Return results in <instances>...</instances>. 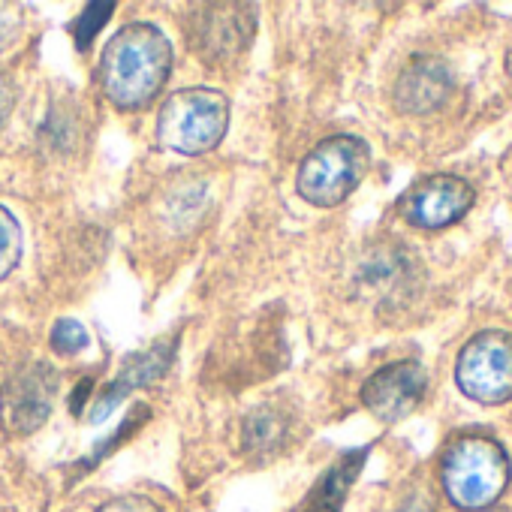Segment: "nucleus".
Returning <instances> with one entry per match:
<instances>
[{"mask_svg":"<svg viewBox=\"0 0 512 512\" xmlns=\"http://www.w3.org/2000/svg\"><path fill=\"white\" fill-rule=\"evenodd\" d=\"M172 43L148 22L121 28L103 49L100 85L103 94L124 112L145 109L172 73Z\"/></svg>","mask_w":512,"mask_h":512,"instance_id":"obj_1","label":"nucleus"},{"mask_svg":"<svg viewBox=\"0 0 512 512\" xmlns=\"http://www.w3.org/2000/svg\"><path fill=\"white\" fill-rule=\"evenodd\" d=\"M512 467L503 446L482 434L452 440L440 461V482L446 497L461 512L491 509L509 485Z\"/></svg>","mask_w":512,"mask_h":512,"instance_id":"obj_2","label":"nucleus"},{"mask_svg":"<svg viewBox=\"0 0 512 512\" xmlns=\"http://www.w3.org/2000/svg\"><path fill=\"white\" fill-rule=\"evenodd\" d=\"M229 127V100L217 88H184L175 91L157 118L160 145L196 157L220 145Z\"/></svg>","mask_w":512,"mask_h":512,"instance_id":"obj_3","label":"nucleus"},{"mask_svg":"<svg viewBox=\"0 0 512 512\" xmlns=\"http://www.w3.org/2000/svg\"><path fill=\"white\" fill-rule=\"evenodd\" d=\"M371 163V151L359 136L338 133L320 142L299 166L296 190L305 202L317 208L341 205L365 178Z\"/></svg>","mask_w":512,"mask_h":512,"instance_id":"obj_4","label":"nucleus"},{"mask_svg":"<svg viewBox=\"0 0 512 512\" xmlns=\"http://www.w3.org/2000/svg\"><path fill=\"white\" fill-rule=\"evenodd\" d=\"M455 380L476 404H506L512 398V335L500 329L473 335L458 353Z\"/></svg>","mask_w":512,"mask_h":512,"instance_id":"obj_5","label":"nucleus"},{"mask_svg":"<svg viewBox=\"0 0 512 512\" xmlns=\"http://www.w3.org/2000/svg\"><path fill=\"white\" fill-rule=\"evenodd\" d=\"M473 187L458 175H431L416 181L398 202L401 217L416 229H446L473 208Z\"/></svg>","mask_w":512,"mask_h":512,"instance_id":"obj_6","label":"nucleus"},{"mask_svg":"<svg viewBox=\"0 0 512 512\" xmlns=\"http://www.w3.org/2000/svg\"><path fill=\"white\" fill-rule=\"evenodd\" d=\"M253 28H256V16H253V7L247 4L199 7L193 16L190 46L208 64H223V61L238 58L250 46Z\"/></svg>","mask_w":512,"mask_h":512,"instance_id":"obj_7","label":"nucleus"},{"mask_svg":"<svg viewBox=\"0 0 512 512\" xmlns=\"http://www.w3.org/2000/svg\"><path fill=\"white\" fill-rule=\"evenodd\" d=\"M55 392H58V374L49 365L34 362L16 371L4 383V389H0V395H4V401H0V422L16 434L37 431L52 413Z\"/></svg>","mask_w":512,"mask_h":512,"instance_id":"obj_8","label":"nucleus"},{"mask_svg":"<svg viewBox=\"0 0 512 512\" xmlns=\"http://www.w3.org/2000/svg\"><path fill=\"white\" fill-rule=\"evenodd\" d=\"M425 389H428L425 368L413 359H404V362L383 365L365 380L362 404L371 410V416L392 425L419 407V401L425 398Z\"/></svg>","mask_w":512,"mask_h":512,"instance_id":"obj_9","label":"nucleus"},{"mask_svg":"<svg viewBox=\"0 0 512 512\" xmlns=\"http://www.w3.org/2000/svg\"><path fill=\"white\" fill-rule=\"evenodd\" d=\"M172 362H175V341H157V344H151V350L130 356L127 365L121 368V374H118L112 383H106V386L91 398L88 422H91V425L103 422V419L130 395V392H136V389H142V386H148V383L166 377V371L172 368Z\"/></svg>","mask_w":512,"mask_h":512,"instance_id":"obj_10","label":"nucleus"},{"mask_svg":"<svg viewBox=\"0 0 512 512\" xmlns=\"http://www.w3.org/2000/svg\"><path fill=\"white\" fill-rule=\"evenodd\" d=\"M452 91V76L443 61L419 58L410 61L395 85V106L407 115H425L446 103Z\"/></svg>","mask_w":512,"mask_h":512,"instance_id":"obj_11","label":"nucleus"},{"mask_svg":"<svg viewBox=\"0 0 512 512\" xmlns=\"http://www.w3.org/2000/svg\"><path fill=\"white\" fill-rule=\"evenodd\" d=\"M368 458V446L365 449H350L344 452L323 476L320 482L314 485L308 503H305V512H341L344 509V500H347V491L350 485L356 482L362 464Z\"/></svg>","mask_w":512,"mask_h":512,"instance_id":"obj_12","label":"nucleus"},{"mask_svg":"<svg viewBox=\"0 0 512 512\" xmlns=\"http://www.w3.org/2000/svg\"><path fill=\"white\" fill-rule=\"evenodd\" d=\"M284 437V419L275 410H256L244 425V440L250 452H266Z\"/></svg>","mask_w":512,"mask_h":512,"instance_id":"obj_13","label":"nucleus"},{"mask_svg":"<svg viewBox=\"0 0 512 512\" xmlns=\"http://www.w3.org/2000/svg\"><path fill=\"white\" fill-rule=\"evenodd\" d=\"M19 260H22V226L10 208L0 205V281L10 278Z\"/></svg>","mask_w":512,"mask_h":512,"instance_id":"obj_14","label":"nucleus"},{"mask_svg":"<svg viewBox=\"0 0 512 512\" xmlns=\"http://www.w3.org/2000/svg\"><path fill=\"white\" fill-rule=\"evenodd\" d=\"M115 13V4L112 0H94V4H88L79 16H76V22H73V43H76V49L79 52H85L94 40H97V34H100V28L109 22V16Z\"/></svg>","mask_w":512,"mask_h":512,"instance_id":"obj_15","label":"nucleus"},{"mask_svg":"<svg viewBox=\"0 0 512 512\" xmlns=\"http://www.w3.org/2000/svg\"><path fill=\"white\" fill-rule=\"evenodd\" d=\"M88 329L82 326V323H76V320H58L55 323V329H52V350L55 353H61V356H73V353H79V350H85L88 347Z\"/></svg>","mask_w":512,"mask_h":512,"instance_id":"obj_16","label":"nucleus"},{"mask_svg":"<svg viewBox=\"0 0 512 512\" xmlns=\"http://www.w3.org/2000/svg\"><path fill=\"white\" fill-rule=\"evenodd\" d=\"M22 7L16 4H0V55H4V49L16 40V34L22 31Z\"/></svg>","mask_w":512,"mask_h":512,"instance_id":"obj_17","label":"nucleus"},{"mask_svg":"<svg viewBox=\"0 0 512 512\" xmlns=\"http://www.w3.org/2000/svg\"><path fill=\"white\" fill-rule=\"evenodd\" d=\"M97 512H163V509L142 494H127V497H115V500L103 503Z\"/></svg>","mask_w":512,"mask_h":512,"instance_id":"obj_18","label":"nucleus"},{"mask_svg":"<svg viewBox=\"0 0 512 512\" xmlns=\"http://www.w3.org/2000/svg\"><path fill=\"white\" fill-rule=\"evenodd\" d=\"M91 389H94V380H82V386L73 392V401H70V413H73V416H82V413H85V404H88Z\"/></svg>","mask_w":512,"mask_h":512,"instance_id":"obj_19","label":"nucleus"},{"mask_svg":"<svg viewBox=\"0 0 512 512\" xmlns=\"http://www.w3.org/2000/svg\"><path fill=\"white\" fill-rule=\"evenodd\" d=\"M476 512H503V509H497V506H491V509H476Z\"/></svg>","mask_w":512,"mask_h":512,"instance_id":"obj_20","label":"nucleus"}]
</instances>
